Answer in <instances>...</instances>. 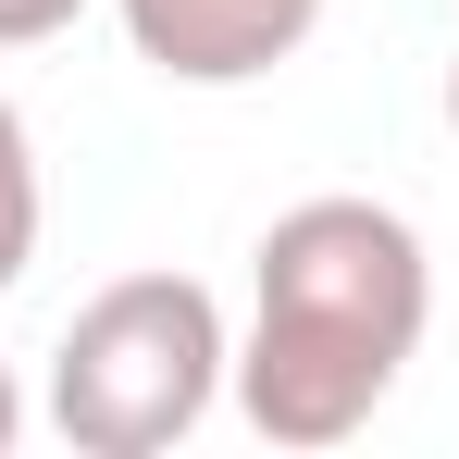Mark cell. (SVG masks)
<instances>
[{"mask_svg":"<svg viewBox=\"0 0 459 459\" xmlns=\"http://www.w3.org/2000/svg\"><path fill=\"white\" fill-rule=\"evenodd\" d=\"M435 323V261L410 212L385 199H299L248 248V335H236V410L261 447H348L397 373L422 360Z\"/></svg>","mask_w":459,"mask_h":459,"instance_id":"cell-1","label":"cell"},{"mask_svg":"<svg viewBox=\"0 0 459 459\" xmlns=\"http://www.w3.org/2000/svg\"><path fill=\"white\" fill-rule=\"evenodd\" d=\"M224 373H236L224 299L199 273H125L50 348V435L75 459H161L212 422Z\"/></svg>","mask_w":459,"mask_h":459,"instance_id":"cell-2","label":"cell"},{"mask_svg":"<svg viewBox=\"0 0 459 459\" xmlns=\"http://www.w3.org/2000/svg\"><path fill=\"white\" fill-rule=\"evenodd\" d=\"M125 13V50L174 87H248L273 63H299L323 0H112Z\"/></svg>","mask_w":459,"mask_h":459,"instance_id":"cell-3","label":"cell"},{"mask_svg":"<svg viewBox=\"0 0 459 459\" xmlns=\"http://www.w3.org/2000/svg\"><path fill=\"white\" fill-rule=\"evenodd\" d=\"M25 261H38V137H25V112L0 87V299L25 286Z\"/></svg>","mask_w":459,"mask_h":459,"instance_id":"cell-4","label":"cell"},{"mask_svg":"<svg viewBox=\"0 0 459 459\" xmlns=\"http://www.w3.org/2000/svg\"><path fill=\"white\" fill-rule=\"evenodd\" d=\"M87 0H0V50H38V38H63Z\"/></svg>","mask_w":459,"mask_h":459,"instance_id":"cell-5","label":"cell"},{"mask_svg":"<svg viewBox=\"0 0 459 459\" xmlns=\"http://www.w3.org/2000/svg\"><path fill=\"white\" fill-rule=\"evenodd\" d=\"M25 435V385H13V360H0V447Z\"/></svg>","mask_w":459,"mask_h":459,"instance_id":"cell-6","label":"cell"},{"mask_svg":"<svg viewBox=\"0 0 459 459\" xmlns=\"http://www.w3.org/2000/svg\"><path fill=\"white\" fill-rule=\"evenodd\" d=\"M447 125H459V63H447Z\"/></svg>","mask_w":459,"mask_h":459,"instance_id":"cell-7","label":"cell"}]
</instances>
